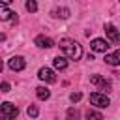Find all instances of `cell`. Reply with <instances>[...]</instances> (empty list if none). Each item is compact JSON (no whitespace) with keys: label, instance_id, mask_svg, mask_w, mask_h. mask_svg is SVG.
<instances>
[{"label":"cell","instance_id":"6da1fadb","mask_svg":"<svg viewBox=\"0 0 120 120\" xmlns=\"http://www.w3.org/2000/svg\"><path fill=\"white\" fill-rule=\"evenodd\" d=\"M58 47H60V49H62V52H64L68 58H71V60H79V58L82 56V47H81L75 39L64 38V39H60Z\"/></svg>","mask_w":120,"mask_h":120},{"label":"cell","instance_id":"7a4b0ae2","mask_svg":"<svg viewBox=\"0 0 120 120\" xmlns=\"http://www.w3.org/2000/svg\"><path fill=\"white\" fill-rule=\"evenodd\" d=\"M90 103L94 107H99V109H105V107L111 105V101L105 96V92H94V94H90Z\"/></svg>","mask_w":120,"mask_h":120},{"label":"cell","instance_id":"3957f363","mask_svg":"<svg viewBox=\"0 0 120 120\" xmlns=\"http://www.w3.org/2000/svg\"><path fill=\"white\" fill-rule=\"evenodd\" d=\"M0 114H2L6 120H11V118H15V116L19 114V109H17L13 103H9V101H4V103L0 105Z\"/></svg>","mask_w":120,"mask_h":120},{"label":"cell","instance_id":"277c9868","mask_svg":"<svg viewBox=\"0 0 120 120\" xmlns=\"http://www.w3.org/2000/svg\"><path fill=\"white\" fill-rule=\"evenodd\" d=\"M90 47H92V51H96V52H107L111 45H109V41H107V39L96 38V39H92V41H90Z\"/></svg>","mask_w":120,"mask_h":120},{"label":"cell","instance_id":"5b68a950","mask_svg":"<svg viewBox=\"0 0 120 120\" xmlns=\"http://www.w3.org/2000/svg\"><path fill=\"white\" fill-rule=\"evenodd\" d=\"M24 66H26V62H24L22 56H11V58L8 60V68H9L11 71H22Z\"/></svg>","mask_w":120,"mask_h":120},{"label":"cell","instance_id":"8992f818","mask_svg":"<svg viewBox=\"0 0 120 120\" xmlns=\"http://www.w3.org/2000/svg\"><path fill=\"white\" fill-rule=\"evenodd\" d=\"M90 82L96 84V86H99V90H103V92H111V82L105 81L101 75H92L90 77Z\"/></svg>","mask_w":120,"mask_h":120},{"label":"cell","instance_id":"52a82bcc","mask_svg":"<svg viewBox=\"0 0 120 120\" xmlns=\"http://www.w3.org/2000/svg\"><path fill=\"white\" fill-rule=\"evenodd\" d=\"M38 77L41 81H45V82H56V73L52 69H49V68H41L38 71Z\"/></svg>","mask_w":120,"mask_h":120},{"label":"cell","instance_id":"ba28073f","mask_svg":"<svg viewBox=\"0 0 120 120\" xmlns=\"http://www.w3.org/2000/svg\"><path fill=\"white\" fill-rule=\"evenodd\" d=\"M0 21H9V22H17V13H13L8 6H0Z\"/></svg>","mask_w":120,"mask_h":120},{"label":"cell","instance_id":"9c48e42d","mask_svg":"<svg viewBox=\"0 0 120 120\" xmlns=\"http://www.w3.org/2000/svg\"><path fill=\"white\" fill-rule=\"evenodd\" d=\"M105 34L109 36V39H111V41H112L114 45H116V43L120 41V36H118V30H116V26H114V24L107 22V24H105Z\"/></svg>","mask_w":120,"mask_h":120},{"label":"cell","instance_id":"30bf717a","mask_svg":"<svg viewBox=\"0 0 120 120\" xmlns=\"http://www.w3.org/2000/svg\"><path fill=\"white\" fill-rule=\"evenodd\" d=\"M34 43H36L38 47H41V49H51V47H54V41H52L51 38H47V36H38Z\"/></svg>","mask_w":120,"mask_h":120},{"label":"cell","instance_id":"8fae6325","mask_svg":"<svg viewBox=\"0 0 120 120\" xmlns=\"http://www.w3.org/2000/svg\"><path fill=\"white\" fill-rule=\"evenodd\" d=\"M105 62L109 66H118L120 64V51H114L112 54H107L105 52Z\"/></svg>","mask_w":120,"mask_h":120},{"label":"cell","instance_id":"7c38bea8","mask_svg":"<svg viewBox=\"0 0 120 120\" xmlns=\"http://www.w3.org/2000/svg\"><path fill=\"white\" fill-rule=\"evenodd\" d=\"M51 15L56 17V19H68V17H69V9H68V8H54V9L51 11Z\"/></svg>","mask_w":120,"mask_h":120},{"label":"cell","instance_id":"4fadbf2b","mask_svg":"<svg viewBox=\"0 0 120 120\" xmlns=\"http://www.w3.org/2000/svg\"><path fill=\"white\" fill-rule=\"evenodd\" d=\"M36 96H38V99L45 101V99L51 98V90H49L47 86H38V88H36Z\"/></svg>","mask_w":120,"mask_h":120},{"label":"cell","instance_id":"5bb4252c","mask_svg":"<svg viewBox=\"0 0 120 120\" xmlns=\"http://www.w3.org/2000/svg\"><path fill=\"white\" fill-rule=\"evenodd\" d=\"M52 66L56 68V69H66L68 68V60H66V56H56V58H52Z\"/></svg>","mask_w":120,"mask_h":120},{"label":"cell","instance_id":"9a60e30c","mask_svg":"<svg viewBox=\"0 0 120 120\" xmlns=\"http://www.w3.org/2000/svg\"><path fill=\"white\" fill-rule=\"evenodd\" d=\"M24 8H26V11H30V13L38 11V6H36V2H34V0H28V2L24 4Z\"/></svg>","mask_w":120,"mask_h":120},{"label":"cell","instance_id":"2e32d148","mask_svg":"<svg viewBox=\"0 0 120 120\" xmlns=\"http://www.w3.org/2000/svg\"><path fill=\"white\" fill-rule=\"evenodd\" d=\"M86 118L90 120V118H94V120H101L103 116H101V112H96V111H86Z\"/></svg>","mask_w":120,"mask_h":120},{"label":"cell","instance_id":"e0dca14e","mask_svg":"<svg viewBox=\"0 0 120 120\" xmlns=\"http://www.w3.org/2000/svg\"><path fill=\"white\" fill-rule=\"evenodd\" d=\"M26 112H28V116H38V112H39V111H38V107H36V105H30V107L26 109Z\"/></svg>","mask_w":120,"mask_h":120},{"label":"cell","instance_id":"ac0fdd59","mask_svg":"<svg viewBox=\"0 0 120 120\" xmlns=\"http://www.w3.org/2000/svg\"><path fill=\"white\" fill-rule=\"evenodd\" d=\"M81 98H82V94H81V92H73V94L69 96V99H71L73 103H77V101H81Z\"/></svg>","mask_w":120,"mask_h":120},{"label":"cell","instance_id":"d6986e66","mask_svg":"<svg viewBox=\"0 0 120 120\" xmlns=\"http://www.w3.org/2000/svg\"><path fill=\"white\" fill-rule=\"evenodd\" d=\"M0 92H9V82H0Z\"/></svg>","mask_w":120,"mask_h":120},{"label":"cell","instance_id":"ffe728a7","mask_svg":"<svg viewBox=\"0 0 120 120\" xmlns=\"http://www.w3.org/2000/svg\"><path fill=\"white\" fill-rule=\"evenodd\" d=\"M68 116H69V118H77V116H79V112H77L75 109H69V111H68Z\"/></svg>","mask_w":120,"mask_h":120},{"label":"cell","instance_id":"44dd1931","mask_svg":"<svg viewBox=\"0 0 120 120\" xmlns=\"http://www.w3.org/2000/svg\"><path fill=\"white\" fill-rule=\"evenodd\" d=\"M11 2H13V0H0V4H2V6H9Z\"/></svg>","mask_w":120,"mask_h":120},{"label":"cell","instance_id":"7402d4cb","mask_svg":"<svg viewBox=\"0 0 120 120\" xmlns=\"http://www.w3.org/2000/svg\"><path fill=\"white\" fill-rule=\"evenodd\" d=\"M2 68H4V64H2V60H0V71H2Z\"/></svg>","mask_w":120,"mask_h":120}]
</instances>
